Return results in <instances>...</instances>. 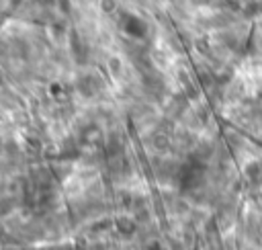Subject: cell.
<instances>
[{
	"instance_id": "3957f363",
	"label": "cell",
	"mask_w": 262,
	"mask_h": 250,
	"mask_svg": "<svg viewBox=\"0 0 262 250\" xmlns=\"http://www.w3.org/2000/svg\"><path fill=\"white\" fill-rule=\"evenodd\" d=\"M98 86H100V82L96 80V76H82L80 82H78V90H80L84 96L94 94V92L98 90Z\"/></svg>"
},
{
	"instance_id": "6da1fadb",
	"label": "cell",
	"mask_w": 262,
	"mask_h": 250,
	"mask_svg": "<svg viewBox=\"0 0 262 250\" xmlns=\"http://www.w3.org/2000/svg\"><path fill=\"white\" fill-rule=\"evenodd\" d=\"M178 178H180V186H182L184 191H186V189L192 191V189L201 186L203 180H205V164H203V160L196 158V156H192V158L180 168Z\"/></svg>"
},
{
	"instance_id": "5b68a950",
	"label": "cell",
	"mask_w": 262,
	"mask_h": 250,
	"mask_svg": "<svg viewBox=\"0 0 262 250\" xmlns=\"http://www.w3.org/2000/svg\"><path fill=\"white\" fill-rule=\"evenodd\" d=\"M0 82H2V78H0Z\"/></svg>"
},
{
	"instance_id": "277c9868",
	"label": "cell",
	"mask_w": 262,
	"mask_h": 250,
	"mask_svg": "<svg viewBox=\"0 0 262 250\" xmlns=\"http://www.w3.org/2000/svg\"><path fill=\"white\" fill-rule=\"evenodd\" d=\"M117 225H119V230H121L123 234H133V232H135V227H137V225H135L131 219H127V217H125V219H119V223H117Z\"/></svg>"
},
{
	"instance_id": "7a4b0ae2",
	"label": "cell",
	"mask_w": 262,
	"mask_h": 250,
	"mask_svg": "<svg viewBox=\"0 0 262 250\" xmlns=\"http://www.w3.org/2000/svg\"><path fill=\"white\" fill-rule=\"evenodd\" d=\"M121 25H123V31L127 35H131V37H143L145 31H147L145 23L139 16H135V14H125L123 20H121Z\"/></svg>"
}]
</instances>
